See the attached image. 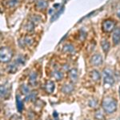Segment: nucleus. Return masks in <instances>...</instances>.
Instances as JSON below:
<instances>
[{
  "label": "nucleus",
  "mask_w": 120,
  "mask_h": 120,
  "mask_svg": "<svg viewBox=\"0 0 120 120\" xmlns=\"http://www.w3.org/2000/svg\"><path fill=\"white\" fill-rule=\"evenodd\" d=\"M102 107L107 114H113L117 110V102L115 98L106 97L102 100Z\"/></svg>",
  "instance_id": "f257e3e1"
},
{
  "label": "nucleus",
  "mask_w": 120,
  "mask_h": 120,
  "mask_svg": "<svg viewBox=\"0 0 120 120\" xmlns=\"http://www.w3.org/2000/svg\"><path fill=\"white\" fill-rule=\"evenodd\" d=\"M12 51H11V49L7 46H3L1 48L0 51V59H1L2 63H9L12 59Z\"/></svg>",
  "instance_id": "f03ea898"
},
{
  "label": "nucleus",
  "mask_w": 120,
  "mask_h": 120,
  "mask_svg": "<svg viewBox=\"0 0 120 120\" xmlns=\"http://www.w3.org/2000/svg\"><path fill=\"white\" fill-rule=\"evenodd\" d=\"M103 82L105 85H108L110 86L115 83V79L111 70L106 68L103 71Z\"/></svg>",
  "instance_id": "7ed1b4c3"
},
{
  "label": "nucleus",
  "mask_w": 120,
  "mask_h": 120,
  "mask_svg": "<svg viewBox=\"0 0 120 120\" xmlns=\"http://www.w3.org/2000/svg\"><path fill=\"white\" fill-rule=\"evenodd\" d=\"M115 22L113 20L107 19L105 20L102 23V30L105 32H111L112 30H115Z\"/></svg>",
  "instance_id": "20e7f679"
},
{
  "label": "nucleus",
  "mask_w": 120,
  "mask_h": 120,
  "mask_svg": "<svg viewBox=\"0 0 120 120\" xmlns=\"http://www.w3.org/2000/svg\"><path fill=\"white\" fill-rule=\"evenodd\" d=\"M90 63L93 66H95V67H98V66H100L102 63V57L100 54H94V55L91 57L90 59Z\"/></svg>",
  "instance_id": "39448f33"
},
{
  "label": "nucleus",
  "mask_w": 120,
  "mask_h": 120,
  "mask_svg": "<svg viewBox=\"0 0 120 120\" xmlns=\"http://www.w3.org/2000/svg\"><path fill=\"white\" fill-rule=\"evenodd\" d=\"M69 79L71 82H76L79 78V72L76 68H72L69 71Z\"/></svg>",
  "instance_id": "423d86ee"
},
{
  "label": "nucleus",
  "mask_w": 120,
  "mask_h": 120,
  "mask_svg": "<svg viewBox=\"0 0 120 120\" xmlns=\"http://www.w3.org/2000/svg\"><path fill=\"white\" fill-rule=\"evenodd\" d=\"M112 41L115 45H119L120 43V27H117L114 30L112 34Z\"/></svg>",
  "instance_id": "0eeeda50"
},
{
  "label": "nucleus",
  "mask_w": 120,
  "mask_h": 120,
  "mask_svg": "<svg viewBox=\"0 0 120 120\" xmlns=\"http://www.w3.org/2000/svg\"><path fill=\"white\" fill-rule=\"evenodd\" d=\"M75 90V87L72 84H64L63 86H62V92L66 94H71Z\"/></svg>",
  "instance_id": "6e6552de"
},
{
  "label": "nucleus",
  "mask_w": 120,
  "mask_h": 120,
  "mask_svg": "<svg viewBox=\"0 0 120 120\" xmlns=\"http://www.w3.org/2000/svg\"><path fill=\"white\" fill-rule=\"evenodd\" d=\"M33 42V39L29 36H26V37L23 38L22 39L19 40V46H21L22 47L26 46H30Z\"/></svg>",
  "instance_id": "1a4fd4ad"
},
{
  "label": "nucleus",
  "mask_w": 120,
  "mask_h": 120,
  "mask_svg": "<svg viewBox=\"0 0 120 120\" xmlns=\"http://www.w3.org/2000/svg\"><path fill=\"white\" fill-rule=\"evenodd\" d=\"M48 7V3L46 0H37L36 1V8L38 10L43 11Z\"/></svg>",
  "instance_id": "9d476101"
},
{
  "label": "nucleus",
  "mask_w": 120,
  "mask_h": 120,
  "mask_svg": "<svg viewBox=\"0 0 120 120\" xmlns=\"http://www.w3.org/2000/svg\"><path fill=\"white\" fill-rule=\"evenodd\" d=\"M55 82H53V81H47L45 85V90L46 91L47 93H49V94H51V93L54 92V90H55Z\"/></svg>",
  "instance_id": "9b49d317"
},
{
  "label": "nucleus",
  "mask_w": 120,
  "mask_h": 120,
  "mask_svg": "<svg viewBox=\"0 0 120 120\" xmlns=\"http://www.w3.org/2000/svg\"><path fill=\"white\" fill-rule=\"evenodd\" d=\"M90 77L94 82H98L101 79V75L97 70H93L90 72Z\"/></svg>",
  "instance_id": "f8f14e48"
},
{
  "label": "nucleus",
  "mask_w": 120,
  "mask_h": 120,
  "mask_svg": "<svg viewBox=\"0 0 120 120\" xmlns=\"http://www.w3.org/2000/svg\"><path fill=\"white\" fill-rule=\"evenodd\" d=\"M29 83L31 86H35L37 84V74L35 72H32L29 76Z\"/></svg>",
  "instance_id": "ddd939ff"
},
{
  "label": "nucleus",
  "mask_w": 120,
  "mask_h": 120,
  "mask_svg": "<svg viewBox=\"0 0 120 120\" xmlns=\"http://www.w3.org/2000/svg\"><path fill=\"white\" fill-rule=\"evenodd\" d=\"M101 46H102V51L105 52V53H107L108 51L110 50L111 45H110V42L106 39H102L101 41Z\"/></svg>",
  "instance_id": "4468645a"
},
{
  "label": "nucleus",
  "mask_w": 120,
  "mask_h": 120,
  "mask_svg": "<svg viewBox=\"0 0 120 120\" xmlns=\"http://www.w3.org/2000/svg\"><path fill=\"white\" fill-rule=\"evenodd\" d=\"M51 76L55 79H56V80H61V79L63 78V73L60 71H59V70H55V71L52 72Z\"/></svg>",
  "instance_id": "2eb2a0df"
},
{
  "label": "nucleus",
  "mask_w": 120,
  "mask_h": 120,
  "mask_svg": "<svg viewBox=\"0 0 120 120\" xmlns=\"http://www.w3.org/2000/svg\"><path fill=\"white\" fill-rule=\"evenodd\" d=\"M63 52H65V53L72 54L75 52V47H74V46L71 45V44H66V45L63 46Z\"/></svg>",
  "instance_id": "dca6fc26"
},
{
  "label": "nucleus",
  "mask_w": 120,
  "mask_h": 120,
  "mask_svg": "<svg viewBox=\"0 0 120 120\" xmlns=\"http://www.w3.org/2000/svg\"><path fill=\"white\" fill-rule=\"evenodd\" d=\"M16 103H17V109L19 112H22L23 110V102L19 97V95H16Z\"/></svg>",
  "instance_id": "f3484780"
},
{
  "label": "nucleus",
  "mask_w": 120,
  "mask_h": 120,
  "mask_svg": "<svg viewBox=\"0 0 120 120\" xmlns=\"http://www.w3.org/2000/svg\"><path fill=\"white\" fill-rule=\"evenodd\" d=\"M36 97H37V94L34 91H32L29 94H27V95H26L25 100H26V101H34Z\"/></svg>",
  "instance_id": "a211bd4d"
},
{
  "label": "nucleus",
  "mask_w": 120,
  "mask_h": 120,
  "mask_svg": "<svg viewBox=\"0 0 120 120\" xmlns=\"http://www.w3.org/2000/svg\"><path fill=\"white\" fill-rule=\"evenodd\" d=\"M7 3L9 7H15L19 5V0H7Z\"/></svg>",
  "instance_id": "6ab92c4d"
},
{
  "label": "nucleus",
  "mask_w": 120,
  "mask_h": 120,
  "mask_svg": "<svg viewBox=\"0 0 120 120\" xmlns=\"http://www.w3.org/2000/svg\"><path fill=\"white\" fill-rule=\"evenodd\" d=\"M34 23L32 22V21H29V22L26 23V30L29 32H31L34 30Z\"/></svg>",
  "instance_id": "aec40b11"
},
{
  "label": "nucleus",
  "mask_w": 120,
  "mask_h": 120,
  "mask_svg": "<svg viewBox=\"0 0 120 120\" xmlns=\"http://www.w3.org/2000/svg\"><path fill=\"white\" fill-rule=\"evenodd\" d=\"M17 70H18V67L16 66V63H12L8 67V71L11 74H15L17 71Z\"/></svg>",
  "instance_id": "412c9836"
},
{
  "label": "nucleus",
  "mask_w": 120,
  "mask_h": 120,
  "mask_svg": "<svg viewBox=\"0 0 120 120\" xmlns=\"http://www.w3.org/2000/svg\"><path fill=\"white\" fill-rule=\"evenodd\" d=\"M94 118L98 120H104V119H105L103 113H102V111H98L97 112H95V114H94Z\"/></svg>",
  "instance_id": "4be33fe9"
},
{
  "label": "nucleus",
  "mask_w": 120,
  "mask_h": 120,
  "mask_svg": "<svg viewBox=\"0 0 120 120\" xmlns=\"http://www.w3.org/2000/svg\"><path fill=\"white\" fill-rule=\"evenodd\" d=\"M21 91L23 94H25V95H27L30 93V89L27 86H26V85H22V86H21Z\"/></svg>",
  "instance_id": "5701e85b"
},
{
  "label": "nucleus",
  "mask_w": 120,
  "mask_h": 120,
  "mask_svg": "<svg viewBox=\"0 0 120 120\" xmlns=\"http://www.w3.org/2000/svg\"><path fill=\"white\" fill-rule=\"evenodd\" d=\"M25 62H26V60H25L24 57L22 55H19L18 58L16 59V63L19 66H22V65H24L25 64Z\"/></svg>",
  "instance_id": "b1692460"
},
{
  "label": "nucleus",
  "mask_w": 120,
  "mask_h": 120,
  "mask_svg": "<svg viewBox=\"0 0 120 120\" xmlns=\"http://www.w3.org/2000/svg\"><path fill=\"white\" fill-rule=\"evenodd\" d=\"M88 104H89V106L94 108V107H95V106L98 105V101L95 99V98H91V99L89 101Z\"/></svg>",
  "instance_id": "393cba45"
},
{
  "label": "nucleus",
  "mask_w": 120,
  "mask_h": 120,
  "mask_svg": "<svg viewBox=\"0 0 120 120\" xmlns=\"http://www.w3.org/2000/svg\"><path fill=\"white\" fill-rule=\"evenodd\" d=\"M7 89L5 85H3V86H1V93H0V94H1V97H4V96L7 94Z\"/></svg>",
  "instance_id": "a878e982"
},
{
  "label": "nucleus",
  "mask_w": 120,
  "mask_h": 120,
  "mask_svg": "<svg viewBox=\"0 0 120 120\" xmlns=\"http://www.w3.org/2000/svg\"><path fill=\"white\" fill-rule=\"evenodd\" d=\"M30 21H32V22L35 24L36 22H38L41 21V18H40L39 16H38V15H33L31 17V20Z\"/></svg>",
  "instance_id": "bb28decb"
},
{
  "label": "nucleus",
  "mask_w": 120,
  "mask_h": 120,
  "mask_svg": "<svg viewBox=\"0 0 120 120\" xmlns=\"http://www.w3.org/2000/svg\"><path fill=\"white\" fill-rule=\"evenodd\" d=\"M116 15L119 19H120V5H119L117 7V9H116Z\"/></svg>",
  "instance_id": "cd10ccee"
},
{
  "label": "nucleus",
  "mask_w": 120,
  "mask_h": 120,
  "mask_svg": "<svg viewBox=\"0 0 120 120\" xmlns=\"http://www.w3.org/2000/svg\"><path fill=\"white\" fill-rule=\"evenodd\" d=\"M119 96H120V86H119Z\"/></svg>",
  "instance_id": "c85d7f7f"
},
{
  "label": "nucleus",
  "mask_w": 120,
  "mask_h": 120,
  "mask_svg": "<svg viewBox=\"0 0 120 120\" xmlns=\"http://www.w3.org/2000/svg\"><path fill=\"white\" fill-rule=\"evenodd\" d=\"M119 120H120V118H119Z\"/></svg>",
  "instance_id": "c756f323"
}]
</instances>
